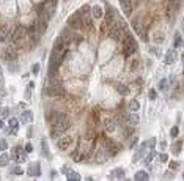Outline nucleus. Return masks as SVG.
I'll return each instance as SVG.
<instances>
[{"label": "nucleus", "mask_w": 184, "mask_h": 181, "mask_svg": "<svg viewBox=\"0 0 184 181\" xmlns=\"http://www.w3.org/2000/svg\"><path fill=\"white\" fill-rule=\"evenodd\" d=\"M29 36V29H25V27H16L14 30H13V33L10 35V38H8V41L11 44H22V41Z\"/></svg>", "instance_id": "f257e3e1"}, {"label": "nucleus", "mask_w": 184, "mask_h": 181, "mask_svg": "<svg viewBox=\"0 0 184 181\" xmlns=\"http://www.w3.org/2000/svg\"><path fill=\"white\" fill-rule=\"evenodd\" d=\"M68 25H69L72 30H82L84 29V16H82V13L76 11L74 14H71L69 19H68Z\"/></svg>", "instance_id": "f03ea898"}, {"label": "nucleus", "mask_w": 184, "mask_h": 181, "mask_svg": "<svg viewBox=\"0 0 184 181\" xmlns=\"http://www.w3.org/2000/svg\"><path fill=\"white\" fill-rule=\"evenodd\" d=\"M27 159H29V153H27L25 150H22V147H14L11 151V161L16 162V164H21V162H25Z\"/></svg>", "instance_id": "7ed1b4c3"}, {"label": "nucleus", "mask_w": 184, "mask_h": 181, "mask_svg": "<svg viewBox=\"0 0 184 181\" xmlns=\"http://www.w3.org/2000/svg\"><path fill=\"white\" fill-rule=\"evenodd\" d=\"M17 47H16V44H8V46L5 47V51H3V60H5L6 63H10V62H16L17 60Z\"/></svg>", "instance_id": "20e7f679"}, {"label": "nucleus", "mask_w": 184, "mask_h": 181, "mask_svg": "<svg viewBox=\"0 0 184 181\" xmlns=\"http://www.w3.org/2000/svg\"><path fill=\"white\" fill-rule=\"evenodd\" d=\"M63 92V87H55V85H46L43 88V94L49 98H57L60 96V93Z\"/></svg>", "instance_id": "39448f33"}, {"label": "nucleus", "mask_w": 184, "mask_h": 181, "mask_svg": "<svg viewBox=\"0 0 184 181\" xmlns=\"http://www.w3.org/2000/svg\"><path fill=\"white\" fill-rule=\"evenodd\" d=\"M71 143H72V137H71V135L60 137V139L57 140V148H58V151H66L68 148L71 147Z\"/></svg>", "instance_id": "423d86ee"}, {"label": "nucleus", "mask_w": 184, "mask_h": 181, "mask_svg": "<svg viewBox=\"0 0 184 181\" xmlns=\"http://www.w3.org/2000/svg\"><path fill=\"white\" fill-rule=\"evenodd\" d=\"M109 159V153L105 148H98V150L95 151V161L99 162V164H102V162H105Z\"/></svg>", "instance_id": "0eeeda50"}, {"label": "nucleus", "mask_w": 184, "mask_h": 181, "mask_svg": "<svg viewBox=\"0 0 184 181\" xmlns=\"http://www.w3.org/2000/svg\"><path fill=\"white\" fill-rule=\"evenodd\" d=\"M146 148H148V143H146V142H143L139 148H137V151L134 153V156H132V162H134V164L140 161V157L145 155V150H146Z\"/></svg>", "instance_id": "6e6552de"}, {"label": "nucleus", "mask_w": 184, "mask_h": 181, "mask_svg": "<svg viewBox=\"0 0 184 181\" xmlns=\"http://www.w3.org/2000/svg\"><path fill=\"white\" fill-rule=\"evenodd\" d=\"M102 124H104V131L109 132V134H112L113 131L117 129V121H115L113 118H105L102 121Z\"/></svg>", "instance_id": "1a4fd4ad"}, {"label": "nucleus", "mask_w": 184, "mask_h": 181, "mask_svg": "<svg viewBox=\"0 0 184 181\" xmlns=\"http://www.w3.org/2000/svg\"><path fill=\"white\" fill-rule=\"evenodd\" d=\"M19 121H22V124H30L32 121H33V114H32V110H22L21 117H19Z\"/></svg>", "instance_id": "9d476101"}, {"label": "nucleus", "mask_w": 184, "mask_h": 181, "mask_svg": "<svg viewBox=\"0 0 184 181\" xmlns=\"http://www.w3.org/2000/svg\"><path fill=\"white\" fill-rule=\"evenodd\" d=\"M19 118H14V117H11L10 118V128H8V134L10 135H16L17 134V128H19Z\"/></svg>", "instance_id": "9b49d317"}, {"label": "nucleus", "mask_w": 184, "mask_h": 181, "mask_svg": "<svg viewBox=\"0 0 184 181\" xmlns=\"http://www.w3.org/2000/svg\"><path fill=\"white\" fill-rule=\"evenodd\" d=\"M27 173H29L30 176H39L41 175V164H39V162L30 164L29 169H27Z\"/></svg>", "instance_id": "f8f14e48"}, {"label": "nucleus", "mask_w": 184, "mask_h": 181, "mask_svg": "<svg viewBox=\"0 0 184 181\" xmlns=\"http://www.w3.org/2000/svg\"><path fill=\"white\" fill-rule=\"evenodd\" d=\"M10 35H11L10 27L5 25V24H3V25H0V43H5V41H8Z\"/></svg>", "instance_id": "ddd939ff"}, {"label": "nucleus", "mask_w": 184, "mask_h": 181, "mask_svg": "<svg viewBox=\"0 0 184 181\" xmlns=\"http://www.w3.org/2000/svg\"><path fill=\"white\" fill-rule=\"evenodd\" d=\"M58 69H60V65L55 63L52 60H49V68H47V77H54V76L58 74Z\"/></svg>", "instance_id": "4468645a"}, {"label": "nucleus", "mask_w": 184, "mask_h": 181, "mask_svg": "<svg viewBox=\"0 0 184 181\" xmlns=\"http://www.w3.org/2000/svg\"><path fill=\"white\" fill-rule=\"evenodd\" d=\"M125 176H126V170L123 169V167H118V169H115L112 173L109 175V178H112V180H113V178H117V180H123Z\"/></svg>", "instance_id": "2eb2a0df"}, {"label": "nucleus", "mask_w": 184, "mask_h": 181, "mask_svg": "<svg viewBox=\"0 0 184 181\" xmlns=\"http://www.w3.org/2000/svg\"><path fill=\"white\" fill-rule=\"evenodd\" d=\"M175 60H176V52H175V49H170V51H167V54H165V65H173Z\"/></svg>", "instance_id": "dca6fc26"}, {"label": "nucleus", "mask_w": 184, "mask_h": 181, "mask_svg": "<svg viewBox=\"0 0 184 181\" xmlns=\"http://www.w3.org/2000/svg\"><path fill=\"white\" fill-rule=\"evenodd\" d=\"M105 150H107L109 156H115L120 151V147H118L117 143H113V142H107V145H105Z\"/></svg>", "instance_id": "f3484780"}, {"label": "nucleus", "mask_w": 184, "mask_h": 181, "mask_svg": "<svg viewBox=\"0 0 184 181\" xmlns=\"http://www.w3.org/2000/svg\"><path fill=\"white\" fill-rule=\"evenodd\" d=\"M65 46H66L65 38H63L62 35L57 36V38H55V41H54V49H58V51H65Z\"/></svg>", "instance_id": "a211bd4d"}, {"label": "nucleus", "mask_w": 184, "mask_h": 181, "mask_svg": "<svg viewBox=\"0 0 184 181\" xmlns=\"http://www.w3.org/2000/svg\"><path fill=\"white\" fill-rule=\"evenodd\" d=\"M120 5H121L125 14L129 16L131 13H132V3H131V0H120Z\"/></svg>", "instance_id": "6ab92c4d"}, {"label": "nucleus", "mask_w": 184, "mask_h": 181, "mask_svg": "<svg viewBox=\"0 0 184 181\" xmlns=\"http://www.w3.org/2000/svg\"><path fill=\"white\" fill-rule=\"evenodd\" d=\"M134 180L135 181H148L150 180V173H148V172H145V170H139V172H135Z\"/></svg>", "instance_id": "aec40b11"}, {"label": "nucleus", "mask_w": 184, "mask_h": 181, "mask_svg": "<svg viewBox=\"0 0 184 181\" xmlns=\"http://www.w3.org/2000/svg\"><path fill=\"white\" fill-rule=\"evenodd\" d=\"M91 16L95 17V19H101V17L104 16V11H102V8H101L99 5H96V6H91Z\"/></svg>", "instance_id": "412c9836"}, {"label": "nucleus", "mask_w": 184, "mask_h": 181, "mask_svg": "<svg viewBox=\"0 0 184 181\" xmlns=\"http://www.w3.org/2000/svg\"><path fill=\"white\" fill-rule=\"evenodd\" d=\"M41 155H43L44 157H50V151H49L47 142H46V137L41 139Z\"/></svg>", "instance_id": "4be33fe9"}, {"label": "nucleus", "mask_w": 184, "mask_h": 181, "mask_svg": "<svg viewBox=\"0 0 184 181\" xmlns=\"http://www.w3.org/2000/svg\"><path fill=\"white\" fill-rule=\"evenodd\" d=\"M115 88H117V92L120 94H123V96H127V94H129V87H127L126 84H117Z\"/></svg>", "instance_id": "5701e85b"}, {"label": "nucleus", "mask_w": 184, "mask_h": 181, "mask_svg": "<svg viewBox=\"0 0 184 181\" xmlns=\"http://www.w3.org/2000/svg\"><path fill=\"white\" fill-rule=\"evenodd\" d=\"M127 109H129V112H139L140 110V102L137 101V99H131L129 104H127Z\"/></svg>", "instance_id": "b1692460"}, {"label": "nucleus", "mask_w": 184, "mask_h": 181, "mask_svg": "<svg viewBox=\"0 0 184 181\" xmlns=\"http://www.w3.org/2000/svg\"><path fill=\"white\" fill-rule=\"evenodd\" d=\"M139 121H140V118H139V115L135 114V112H132V115H129V118H127V124L129 126H135L139 124Z\"/></svg>", "instance_id": "393cba45"}, {"label": "nucleus", "mask_w": 184, "mask_h": 181, "mask_svg": "<svg viewBox=\"0 0 184 181\" xmlns=\"http://www.w3.org/2000/svg\"><path fill=\"white\" fill-rule=\"evenodd\" d=\"M10 161H11L10 155H6V153H2V155H0V167H8Z\"/></svg>", "instance_id": "a878e982"}, {"label": "nucleus", "mask_w": 184, "mask_h": 181, "mask_svg": "<svg viewBox=\"0 0 184 181\" xmlns=\"http://www.w3.org/2000/svg\"><path fill=\"white\" fill-rule=\"evenodd\" d=\"M181 148H183V142H181V140H176V142L172 145V153L175 156H178L179 153H181Z\"/></svg>", "instance_id": "bb28decb"}, {"label": "nucleus", "mask_w": 184, "mask_h": 181, "mask_svg": "<svg viewBox=\"0 0 184 181\" xmlns=\"http://www.w3.org/2000/svg\"><path fill=\"white\" fill-rule=\"evenodd\" d=\"M66 178L69 180V181H79L80 180V175L77 173V172H74V170H69L66 173Z\"/></svg>", "instance_id": "cd10ccee"}, {"label": "nucleus", "mask_w": 184, "mask_h": 181, "mask_svg": "<svg viewBox=\"0 0 184 181\" xmlns=\"http://www.w3.org/2000/svg\"><path fill=\"white\" fill-rule=\"evenodd\" d=\"M8 71H10L11 74H16V72L19 71V65H17L16 62H10L8 63Z\"/></svg>", "instance_id": "c85d7f7f"}, {"label": "nucleus", "mask_w": 184, "mask_h": 181, "mask_svg": "<svg viewBox=\"0 0 184 181\" xmlns=\"http://www.w3.org/2000/svg\"><path fill=\"white\" fill-rule=\"evenodd\" d=\"M154 157H156V151H153V150H151V151L148 153V155L145 156V161H143V164H145V165H148L150 162L154 159Z\"/></svg>", "instance_id": "c756f323"}, {"label": "nucleus", "mask_w": 184, "mask_h": 181, "mask_svg": "<svg viewBox=\"0 0 184 181\" xmlns=\"http://www.w3.org/2000/svg\"><path fill=\"white\" fill-rule=\"evenodd\" d=\"M79 11L82 13V16H88V14H91V6L90 5H84V6H80Z\"/></svg>", "instance_id": "7c9ffc66"}, {"label": "nucleus", "mask_w": 184, "mask_h": 181, "mask_svg": "<svg viewBox=\"0 0 184 181\" xmlns=\"http://www.w3.org/2000/svg\"><path fill=\"white\" fill-rule=\"evenodd\" d=\"M167 88H168V79H160V82H159V90H160V92H165Z\"/></svg>", "instance_id": "2f4dec72"}, {"label": "nucleus", "mask_w": 184, "mask_h": 181, "mask_svg": "<svg viewBox=\"0 0 184 181\" xmlns=\"http://www.w3.org/2000/svg\"><path fill=\"white\" fill-rule=\"evenodd\" d=\"M181 46H183V39H181V36H179V35H176V36H175L173 47H175V49H178V47H181Z\"/></svg>", "instance_id": "473e14b6"}, {"label": "nucleus", "mask_w": 184, "mask_h": 181, "mask_svg": "<svg viewBox=\"0 0 184 181\" xmlns=\"http://www.w3.org/2000/svg\"><path fill=\"white\" fill-rule=\"evenodd\" d=\"M39 69H41V65H39V63H35V65L32 66V71L30 72L36 76V74H39Z\"/></svg>", "instance_id": "72a5a7b5"}, {"label": "nucleus", "mask_w": 184, "mask_h": 181, "mask_svg": "<svg viewBox=\"0 0 184 181\" xmlns=\"http://www.w3.org/2000/svg\"><path fill=\"white\" fill-rule=\"evenodd\" d=\"M178 132H179V129H178V126H173L172 129H170V137L175 139V137H178Z\"/></svg>", "instance_id": "f704fd0d"}, {"label": "nucleus", "mask_w": 184, "mask_h": 181, "mask_svg": "<svg viewBox=\"0 0 184 181\" xmlns=\"http://www.w3.org/2000/svg\"><path fill=\"white\" fill-rule=\"evenodd\" d=\"M158 161H159V162H162V164H165V162H168V156L165 155V153H162V155H159V156H158Z\"/></svg>", "instance_id": "c9c22d12"}, {"label": "nucleus", "mask_w": 184, "mask_h": 181, "mask_svg": "<svg viewBox=\"0 0 184 181\" xmlns=\"http://www.w3.org/2000/svg\"><path fill=\"white\" fill-rule=\"evenodd\" d=\"M8 148V142L5 139H0V151H5Z\"/></svg>", "instance_id": "e433bc0d"}, {"label": "nucleus", "mask_w": 184, "mask_h": 181, "mask_svg": "<svg viewBox=\"0 0 184 181\" xmlns=\"http://www.w3.org/2000/svg\"><path fill=\"white\" fill-rule=\"evenodd\" d=\"M13 175H22V173H24V170H22L21 169V167H13Z\"/></svg>", "instance_id": "4c0bfd02"}, {"label": "nucleus", "mask_w": 184, "mask_h": 181, "mask_svg": "<svg viewBox=\"0 0 184 181\" xmlns=\"http://www.w3.org/2000/svg\"><path fill=\"white\" fill-rule=\"evenodd\" d=\"M146 143H148V148H151V150H153L154 145H156V139H154V137H151L150 140H146Z\"/></svg>", "instance_id": "58836bf2"}, {"label": "nucleus", "mask_w": 184, "mask_h": 181, "mask_svg": "<svg viewBox=\"0 0 184 181\" xmlns=\"http://www.w3.org/2000/svg\"><path fill=\"white\" fill-rule=\"evenodd\" d=\"M156 98H158V92H156V90H150V99L154 101Z\"/></svg>", "instance_id": "ea45409f"}, {"label": "nucleus", "mask_w": 184, "mask_h": 181, "mask_svg": "<svg viewBox=\"0 0 184 181\" xmlns=\"http://www.w3.org/2000/svg\"><path fill=\"white\" fill-rule=\"evenodd\" d=\"M24 150H25L27 153H32V151H33V145H32L30 142H29V143H25V147H24Z\"/></svg>", "instance_id": "a19ab883"}, {"label": "nucleus", "mask_w": 184, "mask_h": 181, "mask_svg": "<svg viewBox=\"0 0 184 181\" xmlns=\"http://www.w3.org/2000/svg\"><path fill=\"white\" fill-rule=\"evenodd\" d=\"M27 137H29V139L33 137V126H29V131H27Z\"/></svg>", "instance_id": "79ce46f5"}, {"label": "nucleus", "mask_w": 184, "mask_h": 181, "mask_svg": "<svg viewBox=\"0 0 184 181\" xmlns=\"http://www.w3.org/2000/svg\"><path fill=\"white\" fill-rule=\"evenodd\" d=\"M30 98H32V88L27 87V90H25V99H30Z\"/></svg>", "instance_id": "37998d69"}, {"label": "nucleus", "mask_w": 184, "mask_h": 181, "mask_svg": "<svg viewBox=\"0 0 184 181\" xmlns=\"http://www.w3.org/2000/svg\"><path fill=\"white\" fill-rule=\"evenodd\" d=\"M10 115V109L5 107V109H2V117H8Z\"/></svg>", "instance_id": "c03bdc74"}, {"label": "nucleus", "mask_w": 184, "mask_h": 181, "mask_svg": "<svg viewBox=\"0 0 184 181\" xmlns=\"http://www.w3.org/2000/svg\"><path fill=\"white\" fill-rule=\"evenodd\" d=\"M131 68H132V69H137V68H139V60H137V58H135V60H134V62H132V65H131Z\"/></svg>", "instance_id": "a18cd8bd"}, {"label": "nucleus", "mask_w": 184, "mask_h": 181, "mask_svg": "<svg viewBox=\"0 0 184 181\" xmlns=\"http://www.w3.org/2000/svg\"><path fill=\"white\" fill-rule=\"evenodd\" d=\"M137 142H139V139H137V137H134V139H132V142H131V147H129V148H134L135 145H137Z\"/></svg>", "instance_id": "49530a36"}, {"label": "nucleus", "mask_w": 184, "mask_h": 181, "mask_svg": "<svg viewBox=\"0 0 184 181\" xmlns=\"http://www.w3.org/2000/svg\"><path fill=\"white\" fill-rule=\"evenodd\" d=\"M68 172H69V167H68V165H63V167H62V173H65V175H66Z\"/></svg>", "instance_id": "de8ad7c7"}, {"label": "nucleus", "mask_w": 184, "mask_h": 181, "mask_svg": "<svg viewBox=\"0 0 184 181\" xmlns=\"http://www.w3.org/2000/svg\"><path fill=\"white\" fill-rule=\"evenodd\" d=\"M167 148V142L165 140H160V150H165Z\"/></svg>", "instance_id": "09e8293b"}, {"label": "nucleus", "mask_w": 184, "mask_h": 181, "mask_svg": "<svg viewBox=\"0 0 184 181\" xmlns=\"http://www.w3.org/2000/svg\"><path fill=\"white\" fill-rule=\"evenodd\" d=\"M176 167H178V162H172V164H170V169H176Z\"/></svg>", "instance_id": "8fccbe9b"}, {"label": "nucleus", "mask_w": 184, "mask_h": 181, "mask_svg": "<svg viewBox=\"0 0 184 181\" xmlns=\"http://www.w3.org/2000/svg\"><path fill=\"white\" fill-rule=\"evenodd\" d=\"M17 107H19L21 110H22V109H25V102H19V104H17Z\"/></svg>", "instance_id": "3c124183"}, {"label": "nucleus", "mask_w": 184, "mask_h": 181, "mask_svg": "<svg viewBox=\"0 0 184 181\" xmlns=\"http://www.w3.org/2000/svg\"><path fill=\"white\" fill-rule=\"evenodd\" d=\"M165 178H173V173L172 172H167V173H165Z\"/></svg>", "instance_id": "603ef678"}, {"label": "nucleus", "mask_w": 184, "mask_h": 181, "mask_svg": "<svg viewBox=\"0 0 184 181\" xmlns=\"http://www.w3.org/2000/svg\"><path fill=\"white\" fill-rule=\"evenodd\" d=\"M50 176H52V178H55V176H57V172H55V170H52V173H50Z\"/></svg>", "instance_id": "864d4df0"}, {"label": "nucleus", "mask_w": 184, "mask_h": 181, "mask_svg": "<svg viewBox=\"0 0 184 181\" xmlns=\"http://www.w3.org/2000/svg\"><path fill=\"white\" fill-rule=\"evenodd\" d=\"M3 126H5V123H3V120H2V118H0V129H2V128H3Z\"/></svg>", "instance_id": "5fc2aeb1"}, {"label": "nucleus", "mask_w": 184, "mask_h": 181, "mask_svg": "<svg viewBox=\"0 0 184 181\" xmlns=\"http://www.w3.org/2000/svg\"><path fill=\"white\" fill-rule=\"evenodd\" d=\"M35 87V82H29V88H33Z\"/></svg>", "instance_id": "6e6d98bb"}, {"label": "nucleus", "mask_w": 184, "mask_h": 181, "mask_svg": "<svg viewBox=\"0 0 184 181\" xmlns=\"http://www.w3.org/2000/svg\"><path fill=\"white\" fill-rule=\"evenodd\" d=\"M0 115H2V104H0Z\"/></svg>", "instance_id": "4d7b16f0"}, {"label": "nucleus", "mask_w": 184, "mask_h": 181, "mask_svg": "<svg viewBox=\"0 0 184 181\" xmlns=\"http://www.w3.org/2000/svg\"><path fill=\"white\" fill-rule=\"evenodd\" d=\"M183 33H184V22H183Z\"/></svg>", "instance_id": "13d9d810"}, {"label": "nucleus", "mask_w": 184, "mask_h": 181, "mask_svg": "<svg viewBox=\"0 0 184 181\" xmlns=\"http://www.w3.org/2000/svg\"><path fill=\"white\" fill-rule=\"evenodd\" d=\"M181 57H183V60H184V52H183V55H181Z\"/></svg>", "instance_id": "bf43d9fd"}, {"label": "nucleus", "mask_w": 184, "mask_h": 181, "mask_svg": "<svg viewBox=\"0 0 184 181\" xmlns=\"http://www.w3.org/2000/svg\"><path fill=\"white\" fill-rule=\"evenodd\" d=\"M183 178H184V172H183Z\"/></svg>", "instance_id": "052dcab7"}, {"label": "nucleus", "mask_w": 184, "mask_h": 181, "mask_svg": "<svg viewBox=\"0 0 184 181\" xmlns=\"http://www.w3.org/2000/svg\"><path fill=\"white\" fill-rule=\"evenodd\" d=\"M183 72H184V71H183Z\"/></svg>", "instance_id": "680f3d73"}]
</instances>
